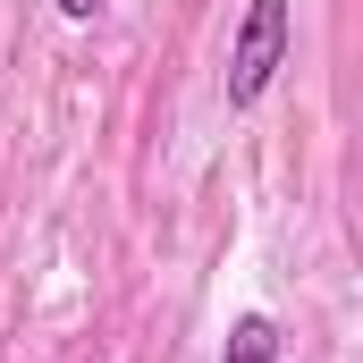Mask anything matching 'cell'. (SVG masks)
Here are the masks:
<instances>
[{
	"instance_id": "obj_1",
	"label": "cell",
	"mask_w": 363,
	"mask_h": 363,
	"mask_svg": "<svg viewBox=\"0 0 363 363\" xmlns=\"http://www.w3.org/2000/svg\"><path fill=\"white\" fill-rule=\"evenodd\" d=\"M287 43H296V0H245V17H237V43H228V110H254L262 93L279 85V68H287Z\"/></svg>"
},
{
	"instance_id": "obj_2",
	"label": "cell",
	"mask_w": 363,
	"mask_h": 363,
	"mask_svg": "<svg viewBox=\"0 0 363 363\" xmlns=\"http://www.w3.org/2000/svg\"><path fill=\"white\" fill-rule=\"evenodd\" d=\"M220 363H279L271 313H237V321H228V338H220Z\"/></svg>"
},
{
	"instance_id": "obj_3",
	"label": "cell",
	"mask_w": 363,
	"mask_h": 363,
	"mask_svg": "<svg viewBox=\"0 0 363 363\" xmlns=\"http://www.w3.org/2000/svg\"><path fill=\"white\" fill-rule=\"evenodd\" d=\"M51 9H60L68 26H85V17H93V9H101V0H51Z\"/></svg>"
}]
</instances>
